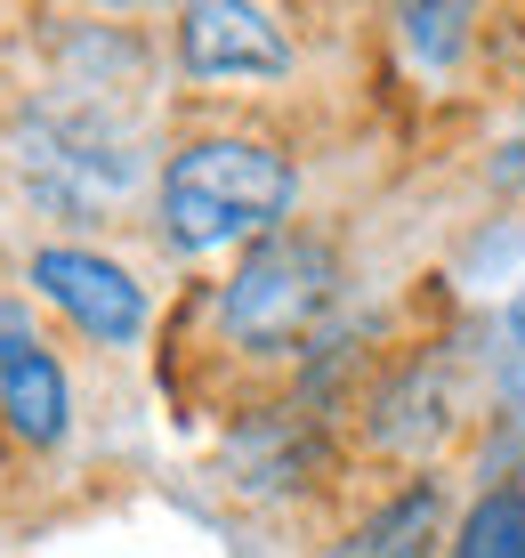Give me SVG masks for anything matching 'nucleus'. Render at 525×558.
Listing matches in <instances>:
<instances>
[{
  "label": "nucleus",
  "mask_w": 525,
  "mask_h": 558,
  "mask_svg": "<svg viewBox=\"0 0 525 558\" xmlns=\"http://www.w3.org/2000/svg\"><path fill=\"white\" fill-rule=\"evenodd\" d=\"M300 203V162L251 130H203L162 162V235L179 252H227V243L276 235Z\"/></svg>",
  "instance_id": "1"
},
{
  "label": "nucleus",
  "mask_w": 525,
  "mask_h": 558,
  "mask_svg": "<svg viewBox=\"0 0 525 558\" xmlns=\"http://www.w3.org/2000/svg\"><path fill=\"white\" fill-rule=\"evenodd\" d=\"M453 558H525V486L517 477H501V486H485L469 502V518L453 534Z\"/></svg>",
  "instance_id": "7"
},
{
  "label": "nucleus",
  "mask_w": 525,
  "mask_h": 558,
  "mask_svg": "<svg viewBox=\"0 0 525 558\" xmlns=\"http://www.w3.org/2000/svg\"><path fill=\"white\" fill-rule=\"evenodd\" d=\"M510 349H517V373H525V292L510 300Z\"/></svg>",
  "instance_id": "8"
},
{
  "label": "nucleus",
  "mask_w": 525,
  "mask_h": 558,
  "mask_svg": "<svg viewBox=\"0 0 525 558\" xmlns=\"http://www.w3.org/2000/svg\"><path fill=\"white\" fill-rule=\"evenodd\" d=\"M444 526V486L437 477H404L388 502H373L356 526L332 543V558H429Z\"/></svg>",
  "instance_id": "6"
},
{
  "label": "nucleus",
  "mask_w": 525,
  "mask_h": 558,
  "mask_svg": "<svg viewBox=\"0 0 525 558\" xmlns=\"http://www.w3.org/2000/svg\"><path fill=\"white\" fill-rule=\"evenodd\" d=\"M25 283H33V292H41L82 340H97V349H138L146 324H154L146 283L130 276L122 259L89 252V243H33Z\"/></svg>",
  "instance_id": "3"
},
{
  "label": "nucleus",
  "mask_w": 525,
  "mask_h": 558,
  "mask_svg": "<svg viewBox=\"0 0 525 558\" xmlns=\"http://www.w3.org/2000/svg\"><path fill=\"white\" fill-rule=\"evenodd\" d=\"M179 65L194 82H283L291 33L251 0H194L179 16Z\"/></svg>",
  "instance_id": "5"
},
{
  "label": "nucleus",
  "mask_w": 525,
  "mask_h": 558,
  "mask_svg": "<svg viewBox=\"0 0 525 558\" xmlns=\"http://www.w3.org/2000/svg\"><path fill=\"white\" fill-rule=\"evenodd\" d=\"M0 421L33 453H57L73 429L65 364H57V349L41 340V324H33V307L16 292H0Z\"/></svg>",
  "instance_id": "4"
},
{
  "label": "nucleus",
  "mask_w": 525,
  "mask_h": 558,
  "mask_svg": "<svg viewBox=\"0 0 525 558\" xmlns=\"http://www.w3.org/2000/svg\"><path fill=\"white\" fill-rule=\"evenodd\" d=\"M332 300H340V252L323 235H307V227H276L227 267L219 332L243 356H300Z\"/></svg>",
  "instance_id": "2"
}]
</instances>
